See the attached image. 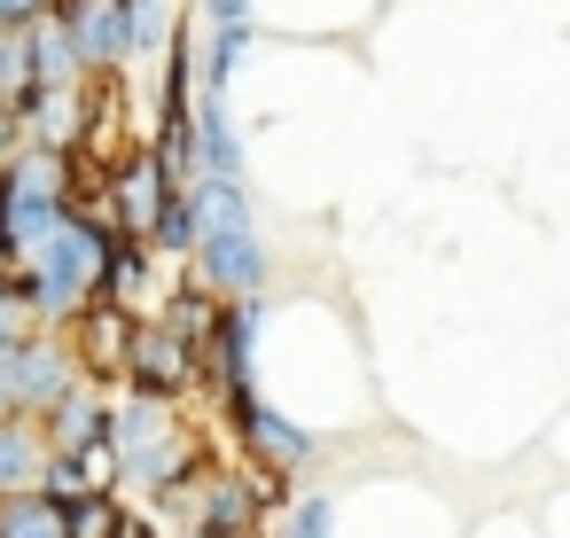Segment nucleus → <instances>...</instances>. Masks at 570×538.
<instances>
[{
    "mask_svg": "<svg viewBox=\"0 0 570 538\" xmlns=\"http://www.w3.org/2000/svg\"><path fill=\"white\" fill-rule=\"evenodd\" d=\"M126 312H110V305H87L79 320H71V359H79V375L95 382V375H118L126 367Z\"/></svg>",
    "mask_w": 570,
    "mask_h": 538,
    "instance_id": "10",
    "label": "nucleus"
},
{
    "mask_svg": "<svg viewBox=\"0 0 570 538\" xmlns=\"http://www.w3.org/2000/svg\"><path fill=\"white\" fill-rule=\"evenodd\" d=\"M266 242H258V227H243V235H212V242H196V281L212 289V297H258L266 289Z\"/></svg>",
    "mask_w": 570,
    "mask_h": 538,
    "instance_id": "4",
    "label": "nucleus"
},
{
    "mask_svg": "<svg viewBox=\"0 0 570 538\" xmlns=\"http://www.w3.org/2000/svg\"><path fill=\"white\" fill-rule=\"evenodd\" d=\"M188 157H196V180H243V133L219 94H204V110H188Z\"/></svg>",
    "mask_w": 570,
    "mask_h": 538,
    "instance_id": "8",
    "label": "nucleus"
},
{
    "mask_svg": "<svg viewBox=\"0 0 570 538\" xmlns=\"http://www.w3.org/2000/svg\"><path fill=\"white\" fill-rule=\"evenodd\" d=\"M165 196H173L165 165H157V157H134V165H118V180H110V211H102V219H110L118 235H134V242H141V235H149V219L165 211Z\"/></svg>",
    "mask_w": 570,
    "mask_h": 538,
    "instance_id": "6",
    "label": "nucleus"
},
{
    "mask_svg": "<svg viewBox=\"0 0 570 538\" xmlns=\"http://www.w3.org/2000/svg\"><path fill=\"white\" fill-rule=\"evenodd\" d=\"M0 414H9V351H0Z\"/></svg>",
    "mask_w": 570,
    "mask_h": 538,
    "instance_id": "19",
    "label": "nucleus"
},
{
    "mask_svg": "<svg viewBox=\"0 0 570 538\" xmlns=\"http://www.w3.org/2000/svg\"><path fill=\"white\" fill-rule=\"evenodd\" d=\"M40 437H48V452H56V460L95 452V445H102V390L79 375V382H71V390H63V398L40 414Z\"/></svg>",
    "mask_w": 570,
    "mask_h": 538,
    "instance_id": "7",
    "label": "nucleus"
},
{
    "mask_svg": "<svg viewBox=\"0 0 570 538\" xmlns=\"http://www.w3.org/2000/svg\"><path fill=\"white\" fill-rule=\"evenodd\" d=\"M79 382V359H71V343L63 336H24V343H9V414H48L63 390Z\"/></svg>",
    "mask_w": 570,
    "mask_h": 538,
    "instance_id": "3",
    "label": "nucleus"
},
{
    "mask_svg": "<svg viewBox=\"0 0 570 538\" xmlns=\"http://www.w3.org/2000/svg\"><path fill=\"white\" fill-rule=\"evenodd\" d=\"M243 63H250V24H219V32H212V56H204V79H212V94H219V87H227Z\"/></svg>",
    "mask_w": 570,
    "mask_h": 538,
    "instance_id": "15",
    "label": "nucleus"
},
{
    "mask_svg": "<svg viewBox=\"0 0 570 538\" xmlns=\"http://www.w3.org/2000/svg\"><path fill=\"white\" fill-rule=\"evenodd\" d=\"M188 538H219V530H196V522H188Z\"/></svg>",
    "mask_w": 570,
    "mask_h": 538,
    "instance_id": "20",
    "label": "nucleus"
},
{
    "mask_svg": "<svg viewBox=\"0 0 570 538\" xmlns=\"http://www.w3.org/2000/svg\"><path fill=\"white\" fill-rule=\"evenodd\" d=\"M48 468V437L32 414H0V491H40Z\"/></svg>",
    "mask_w": 570,
    "mask_h": 538,
    "instance_id": "13",
    "label": "nucleus"
},
{
    "mask_svg": "<svg viewBox=\"0 0 570 538\" xmlns=\"http://www.w3.org/2000/svg\"><path fill=\"white\" fill-rule=\"evenodd\" d=\"M56 17H63L79 63H102V71L134 63V56H126V9H118V0H71V9H56Z\"/></svg>",
    "mask_w": 570,
    "mask_h": 538,
    "instance_id": "9",
    "label": "nucleus"
},
{
    "mask_svg": "<svg viewBox=\"0 0 570 538\" xmlns=\"http://www.w3.org/2000/svg\"><path fill=\"white\" fill-rule=\"evenodd\" d=\"M40 17H48V0H0V32H24Z\"/></svg>",
    "mask_w": 570,
    "mask_h": 538,
    "instance_id": "17",
    "label": "nucleus"
},
{
    "mask_svg": "<svg viewBox=\"0 0 570 538\" xmlns=\"http://www.w3.org/2000/svg\"><path fill=\"white\" fill-rule=\"evenodd\" d=\"M102 258H110V227L63 211L56 235L40 242V258H32V266H9V273H17V305H24L32 320H48V328H56V320H79V312L95 305Z\"/></svg>",
    "mask_w": 570,
    "mask_h": 538,
    "instance_id": "1",
    "label": "nucleus"
},
{
    "mask_svg": "<svg viewBox=\"0 0 570 538\" xmlns=\"http://www.w3.org/2000/svg\"><path fill=\"white\" fill-rule=\"evenodd\" d=\"M180 203H188L196 242H212V235H243V227H250V196H243V180H188Z\"/></svg>",
    "mask_w": 570,
    "mask_h": 538,
    "instance_id": "11",
    "label": "nucleus"
},
{
    "mask_svg": "<svg viewBox=\"0 0 570 538\" xmlns=\"http://www.w3.org/2000/svg\"><path fill=\"white\" fill-rule=\"evenodd\" d=\"M204 9H212L219 24H250V0H204Z\"/></svg>",
    "mask_w": 570,
    "mask_h": 538,
    "instance_id": "18",
    "label": "nucleus"
},
{
    "mask_svg": "<svg viewBox=\"0 0 570 538\" xmlns=\"http://www.w3.org/2000/svg\"><path fill=\"white\" fill-rule=\"evenodd\" d=\"M0 538H63V499H48V491H0Z\"/></svg>",
    "mask_w": 570,
    "mask_h": 538,
    "instance_id": "14",
    "label": "nucleus"
},
{
    "mask_svg": "<svg viewBox=\"0 0 570 538\" xmlns=\"http://www.w3.org/2000/svg\"><path fill=\"white\" fill-rule=\"evenodd\" d=\"M110 522H118V499H110V491L63 499V538H110Z\"/></svg>",
    "mask_w": 570,
    "mask_h": 538,
    "instance_id": "16",
    "label": "nucleus"
},
{
    "mask_svg": "<svg viewBox=\"0 0 570 538\" xmlns=\"http://www.w3.org/2000/svg\"><path fill=\"white\" fill-rule=\"evenodd\" d=\"M24 40V71H32V87H79V48H71V32H63V17H40V24H24L17 32Z\"/></svg>",
    "mask_w": 570,
    "mask_h": 538,
    "instance_id": "12",
    "label": "nucleus"
},
{
    "mask_svg": "<svg viewBox=\"0 0 570 538\" xmlns=\"http://www.w3.org/2000/svg\"><path fill=\"white\" fill-rule=\"evenodd\" d=\"M235 421H243V445H250L266 468H305V452H313V429H297L282 406H266L258 390H235Z\"/></svg>",
    "mask_w": 570,
    "mask_h": 538,
    "instance_id": "5",
    "label": "nucleus"
},
{
    "mask_svg": "<svg viewBox=\"0 0 570 538\" xmlns=\"http://www.w3.org/2000/svg\"><path fill=\"white\" fill-rule=\"evenodd\" d=\"M134 390H149V398H180L196 375H204V359H196V343L188 336H173L165 320H134L126 328V367H118Z\"/></svg>",
    "mask_w": 570,
    "mask_h": 538,
    "instance_id": "2",
    "label": "nucleus"
}]
</instances>
